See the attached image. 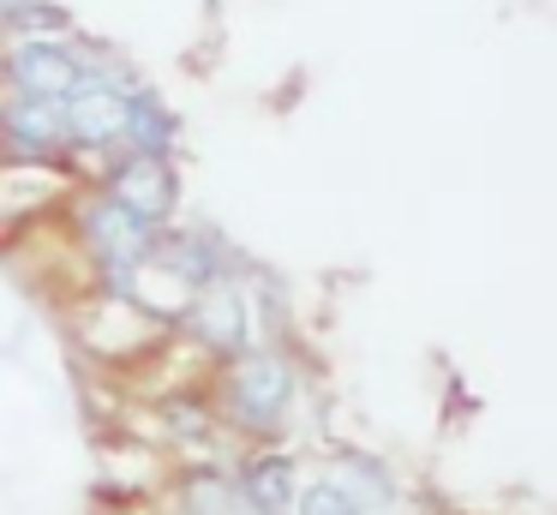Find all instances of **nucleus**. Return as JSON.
Here are the masks:
<instances>
[{
	"label": "nucleus",
	"mask_w": 557,
	"mask_h": 515,
	"mask_svg": "<svg viewBox=\"0 0 557 515\" xmlns=\"http://www.w3.org/2000/svg\"><path fill=\"white\" fill-rule=\"evenodd\" d=\"M145 90V78H138L126 60H102L97 78L85 84V90L66 102V126H73V150L78 156H97V162H109V156L126 150V120H133V96Z\"/></svg>",
	"instance_id": "20e7f679"
},
{
	"label": "nucleus",
	"mask_w": 557,
	"mask_h": 515,
	"mask_svg": "<svg viewBox=\"0 0 557 515\" xmlns=\"http://www.w3.org/2000/svg\"><path fill=\"white\" fill-rule=\"evenodd\" d=\"M300 515H372V503H366L342 474H324V479H306Z\"/></svg>",
	"instance_id": "f8f14e48"
},
{
	"label": "nucleus",
	"mask_w": 557,
	"mask_h": 515,
	"mask_svg": "<svg viewBox=\"0 0 557 515\" xmlns=\"http://www.w3.org/2000/svg\"><path fill=\"white\" fill-rule=\"evenodd\" d=\"M78 246H85L90 270L102 275V287H109L114 299H133L138 294V275L157 263V246L169 228L145 222V216H133L121 198H109V192H90L85 204H78Z\"/></svg>",
	"instance_id": "f03ea898"
},
{
	"label": "nucleus",
	"mask_w": 557,
	"mask_h": 515,
	"mask_svg": "<svg viewBox=\"0 0 557 515\" xmlns=\"http://www.w3.org/2000/svg\"><path fill=\"white\" fill-rule=\"evenodd\" d=\"M150 270L181 282L193 299L210 294V287H222V282H240V258H234V246L216 228H169Z\"/></svg>",
	"instance_id": "0eeeda50"
},
{
	"label": "nucleus",
	"mask_w": 557,
	"mask_h": 515,
	"mask_svg": "<svg viewBox=\"0 0 557 515\" xmlns=\"http://www.w3.org/2000/svg\"><path fill=\"white\" fill-rule=\"evenodd\" d=\"M0 132H7V156L18 168L37 162H66L73 156V126H66V102H42V96H7L0 102Z\"/></svg>",
	"instance_id": "6e6552de"
},
{
	"label": "nucleus",
	"mask_w": 557,
	"mask_h": 515,
	"mask_svg": "<svg viewBox=\"0 0 557 515\" xmlns=\"http://www.w3.org/2000/svg\"><path fill=\"white\" fill-rule=\"evenodd\" d=\"M181 114H174L169 102H162L157 84H145V90L133 96V120H126V150H145V156H174L181 150Z\"/></svg>",
	"instance_id": "9d476101"
},
{
	"label": "nucleus",
	"mask_w": 557,
	"mask_h": 515,
	"mask_svg": "<svg viewBox=\"0 0 557 515\" xmlns=\"http://www.w3.org/2000/svg\"><path fill=\"white\" fill-rule=\"evenodd\" d=\"M181 323L210 359H222V366L240 359V354H252V347H264V306H258V294H252L246 275L240 282L210 287V294H198V299H186Z\"/></svg>",
	"instance_id": "39448f33"
},
{
	"label": "nucleus",
	"mask_w": 557,
	"mask_h": 515,
	"mask_svg": "<svg viewBox=\"0 0 557 515\" xmlns=\"http://www.w3.org/2000/svg\"><path fill=\"white\" fill-rule=\"evenodd\" d=\"M181 515H252L240 498V479L234 467H198L181 486Z\"/></svg>",
	"instance_id": "9b49d317"
},
{
	"label": "nucleus",
	"mask_w": 557,
	"mask_h": 515,
	"mask_svg": "<svg viewBox=\"0 0 557 515\" xmlns=\"http://www.w3.org/2000/svg\"><path fill=\"white\" fill-rule=\"evenodd\" d=\"M102 192L121 198L133 216L169 228L174 210H181V168L174 156H145V150H121L102 162Z\"/></svg>",
	"instance_id": "423d86ee"
},
{
	"label": "nucleus",
	"mask_w": 557,
	"mask_h": 515,
	"mask_svg": "<svg viewBox=\"0 0 557 515\" xmlns=\"http://www.w3.org/2000/svg\"><path fill=\"white\" fill-rule=\"evenodd\" d=\"M234 479H240V498L252 515H300V462L282 443H252L234 462Z\"/></svg>",
	"instance_id": "1a4fd4ad"
},
{
	"label": "nucleus",
	"mask_w": 557,
	"mask_h": 515,
	"mask_svg": "<svg viewBox=\"0 0 557 515\" xmlns=\"http://www.w3.org/2000/svg\"><path fill=\"white\" fill-rule=\"evenodd\" d=\"M294 402H300V366L276 342L252 347L216 371V419L240 431L246 443H282Z\"/></svg>",
	"instance_id": "f257e3e1"
},
{
	"label": "nucleus",
	"mask_w": 557,
	"mask_h": 515,
	"mask_svg": "<svg viewBox=\"0 0 557 515\" xmlns=\"http://www.w3.org/2000/svg\"><path fill=\"white\" fill-rule=\"evenodd\" d=\"M109 48L90 36H49V42H7V96H42V102H73Z\"/></svg>",
	"instance_id": "7ed1b4c3"
}]
</instances>
